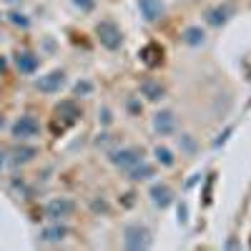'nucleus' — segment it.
<instances>
[{
  "label": "nucleus",
  "instance_id": "obj_2",
  "mask_svg": "<svg viewBox=\"0 0 251 251\" xmlns=\"http://www.w3.org/2000/svg\"><path fill=\"white\" fill-rule=\"evenodd\" d=\"M93 33H96V40L106 50H111V53L121 50V46H123V30H121V25L116 23V20H111V18L98 20Z\"/></svg>",
  "mask_w": 251,
  "mask_h": 251
},
{
  "label": "nucleus",
  "instance_id": "obj_3",
  "mask_svg": "<svg viewBox=\"0 0 251 251\" xmlns=\"http://www.w3.org/2000/svg\"><path fill=\"white\" fill-rule=\"evenodd\" d=\"M10 136L15 141H33L40 136V121L30 113H23V116H18L10 126Z\"/></svg>",
  "mask_w": 251,
  "mask_h": 251
},
{
  "label": "nucleus",
  "instance_id": "obj_19",
  "mask_svg": "<svg viewBox=\"0 0 251 251\" xmlns=\"http://www.w3.org/2000/svg\"><path fill=\"white\" fill-rule=\"evenodd\" d=\"M153 156H156V161L163 166V169H171V166L176 163L174 151H171V149H166V146H156V149H153Z\"/></svg>",
  "mask_w": 251,
  "mask_h": 251
},
{
  "label": "nucleus",
  "instance_id": "obj_11",
  "mask_svg": "<svg viewBox=\"0 0 251 251\" xmlns=\"http://www.w3.org/2000/svg\"><path fill=\"white\" fill-rule=\"evenodd\" d=\"M66 236H68V226L60 224V221H53V224H48L46 228H40L38 241H40V244H60Z\"/></svg>",
  "mask_w": 251,
  "mask_h": 251
},
{
  "label": "nucleus",
  "instance_id": "obj_4",
  "mask_svg": "<svg viewBox=\"0 0 251 251\" xmlns=\"http://www.w3.org/2000/svg\"><path fill=\"white\" fill-rule=\"evenodd\" d=\"M108 161L121 171H131L133 166H138L143 161V151L138 146H123V149H116L108 153Z\"/></svg>",
  "mask_w": 251,
  "mask_h": 251
},
{
  "label": "nucleus",
  "instance_id": "obj_6",
  "mask_svg": "<svg viewBox=\"0 0 251 251\" xmlns=\"http://www.w3.org/2000/svg\"><path fill=\"white\" fill-rule=\"evenodd\" d=\"M234 13H236L234 3H219V5L208 8V10L203 13V23H206L208 28H224L228 20L234 18Z\"/></svg>",
  "mask_w": 251,
  "mask_h": 251
},
{
  "label": "nucleus",
  "instance_id": "obj_15",
  "mask_svg": "<svg viewBox=\"0 0 251 251\" xmlns=\"http://www.w3.org/2000/svg\"><path fill=\"white\" fill-rule=\"evenodd\" d=\"M149 196H151L156 208H169L174 203V191H171V186H166V183H153Z\"/></svg>",
  "mask_w": 251,
  "mask_h": 251
},
{
  "label": "nucleus",
  "instance_id": "obj_12",
  "mask_svg": "<svg viewBox=\"0 0 251 251\" xmlns=\"http://www.w3.org/2000/svg\"><path fill=\"white\" fill-rule=\"evenodd\" d=\"M138 93L149 103H158V100L166 98V88L161 86V80H153V78H143L141 86H138Z\"/></svg>",
  "mask_w": 251,
  "mask_h": 251
},
{
  "label": "nucleus",
  "instance_id": "obj_14",
  "mask_svg": "<svg viewBox=\"0 0 251 251\" xmlns=\"http://www.w3.org/2000/svg\"><path fill=\"white\" fill-rule=\"evenodd\" d=\"M153 131L158 136H171L176 131V116H174V111H158L153 116Z\"/></svg>",
  "mask_w": 251,
  "mask_h": 251
},
{
  "label": "nucleus",
  "instance_id": "obj_17",
  "mask_svg": "<svg viewBox=\"0 0 251 251\" xmlns=\"http://www.w3.org/2000/svg\"><path fill=\"white\" fill-rule=\"evenodd\" d=\"M181 40H183L188 48H201L206 43V30L201 25H188V28H183Z\"/></svg>",
  "mask_w": 251,
  "mask_h": 251
},
{
  "label": "nucleus",
  "instance_id": "obj_9",
  "mask_svg": "<svg viewBox=\"0 0 251 251\" xmlns=\"http://www.w3.org/2000/svg\"><path fill=\"white\" fill-rule=\"evenodd\" d=\"M13 63H15L18 73L33 75V73H38V68H40V55H35L33 50H18V53L13 55Z\"/></svg>",
  "mask_w": 251,
  "mask_h": 251
},
{
  "label": "nucleus",
  "instance_id": "obj_23",
  "mask_svg": "<svg viewBox=\"0 0 251 251\" xmlns=\"http://www.w3.org/2000/svg\"><path fill=\"white\" fill-rule=\"evenodd\" d=\"M91 208H93L96 214H103V216H106V214L111 211V208H108V203L103 201V199H93V201H91Z\"/></svg>",
  "mask_w": 251,
  "mask_h": 251
},
{
  "label": "nucleus",
  "instance_id": "obj_13",
  "mask_svg": "<svg viewBox=\"0 0 251 251\" xmlns=\"http://www.w3.org/2000/svg\"><path fill=\"white\" fill-rule=\"evenodd\" d=\"M38 153H40L38 146H28L25 141H20V146H15V149L10 151V163L13 166H25V163L35 161Z\"/></svg>",
  "mask_w": 251,
  "mask_h": 251
},
{
  "label": "nucleus",
  "instance_id": "obj_18",
  "mask_svg": "<svg viewBox=\"0 0 251 251\" xmlns=\"http://www.w3.org/2000/svg\"><path fill=\"white\" fill-rule=\"evenodd\" d=\"M156 176V169H153V166L151 163H146V161H141L138 166H133V169L128 171V178L131 181H149V178H153Z\"/></svg>",
  "mask_w": 251,
  "mask_h": 251
},
{
  "label": "nucleus",
  "instance_id": "obj_5",
  "mask_svg": "<svg viewBox=\"0 0 251 251\" xmlns=\"http://www.w3.org/2000/svg\"><path fill=\"white\" fill-rule=\"evenodd\" d=\"M43 214L48 221H66L68 216L75 214V201L68 196H55L43 206Z\"/></svg>",
  "mask_w": 251,
  "mask_h": 251
},
{
  "label": "nucleus",
  "instance_id": "obj_16",
  "mask_svg": "<svg viewBox=\"0 0 251 251\" xmlns=\"http://www.w3.org/2000/svg\"><path fill=\"white\" fill-rule=\"evenodd\" d=\"M138 55H141V63H143L146 68H156V66H161V63H163V48L158 43L143 46Z\"/></svg>",
  "mask_w": 251,
  "mask_h": 251
},
{
  "label": "nucleus",
  "instance_id": "obj_24",
  "mask_svg": "<svg viewBox=\"0 0 251 251\" xmlns=\"http://www.w3.org/2000/svg\"><path fill=\"white\" fill-rule=\"evenodd\" d=\"M178 141H181V146L186 149V153H194V151H196V143H194V138L188 136V133H183V136H181Z\"/></svg>",
  "mask_w": 251,
  "mask_h": 251
},
{
  "label": "nucleus",
  "instance_id": "obj_1",
  "mask_svg": "<svg viewBox=\"0 0 251 251\" xmlns=\"http://www.w3.org/2000/svg\"><path fill=\"white\" fill-rule=\"evenodd\" d=\"M153 246V236H151V228L141 224V221H131L123 226V249L128 251H146Z\"/></svg>",
  "mask_w": 251,
  "mask_h": 251
},
{
  "label": "nucleus",
  "instance_id": "obj_10",
  "mask_svg": "<svg viewBox=\"0 0 251 251\" xmlns=\"http://www.w3.org/2000/svg\"><path fill=\"white\" fill-rule=\"evenodd\" d=\"M138 10L146 23H158L166 13V3L163 0H138Z\"/></svg>",
  "mask_w": 251,
  "mask_h": 251
},
{
  "label": "nucleus",
  "instance_id": "obj_8",
  "mask_svg": "<svg viewBox=\"0 0 251 251\" xmlns=\"http://www.w3.org/2000/svg\"><path fill=\"white\" fill-rule=\"evenodd\" d=\"M80 116H83V111H80V106L75 103V98H66V100H60L58 106H55V118L63 121V126L78 123Z\"/></svg>",
  "mask_w": 251,
  "mask_h": 251
},
{
  "label": "nucleus",
  "instance_id": "obj_27",
  "mask_svg": "<svg viewBox=\"0 0 251 251\" xmlns=\"http://www.w3.org/2000/svg\"><path fill=\"white\" fill-rule=\"evenodd\" d=\"M5 126H8V121H5V116H3V113H0V131H3Z\"/></svg>",
  "mask_w": 251,
  "mask_h": 251
},
{
  "label": "nucleus",
  "instance_id": "obj_22",
  "mask_svg": "<svg viewBox=\"0 0 251 251\" xmlns=\"http://www.w3.org/2000/svg\"><path fill=\"white\" fill-rule=\"evenodd\" d=\"M71 3H73L80 13H93V10H96V0H71Z\"/></svg>",
  "mask_w": 251,
  "mask_h": 251
},
{
  "label": "nucleus",
  "instance_id": "obj_21",
  "mask_svg": "<svg viewBox=\"0 0 251 251\" xmlns=\"http://www.w3.org/2000/svg\"><path fill=\"white\" fill-rule=\"evenodd\" d=\"M91 91H93V83L91 80H78L75 86H73V93L75 96H88Z\"/></svg>",
  "mask_w": 251,
  "mask_h": 251
},
{
  "label": "nucleus",
  "instance_id": "obj_20",
  "mask_svg": "<svg viewBox=\"0 0 251 251\" xmlns=\"http://www.w3.org/2000/svg\"><path fill=\"white\" fill-rule=\"evenodd\" d=\"M8 20H10L15 28H23V30L30 28V18H28L25 13H20V10H10V13H8Z\"/></svg>",
  "mask_w": 251,
  "mask_h": 251
},
{
  "label": "nucleus",
  "instance_id": "obj_28",
  "mask_svg": "<svg viewBox=\"0 0 251 251\" xmlns=\"http://www.w3.org/2000/svg\"><path fill=\"white\" fill-rule=\"evenodd\" d=\"M3 161H5V158H3V153H0V166H3Z\"/></svg>",
  "mask_w": 251,
  "mask_h": 251
},
{
  "label": "nucleus",
  "instance_id": "obj_25",
  "mask_svg": "<svg viewBox=\"0 0 251 251\" xmlns=\"http://www.w3.org/2000/svg\"><path fill=\"white\" fill-rule=\"evenodd\" d=\"M128 111H131V116H138V113H141V106H138V100H136V98L128 100Z\"/></svg>",
  "mask_w": 251,
  "mask_h": 251
},
{
  "label": "nucleus",
  "instance_id": "obj_26",
  "mask_svg": "<svg viewBox=\"0 0 251 251\" xmlns=\"http://www.w3.org/2000/svg\"><path fill=\"white\" fill-rule=\"evenodd\" d=\"M100 113H103V123H111V111L108 108H103Z\"/></svg>",
  "mask_w": 251,
  "mask_h": 251
},
{
  "label": "nucleus",
  "instance_id": "obj_7",
  "mask_svg": "<svg viewBox=\"0 0 251 251\" xmlns=\"http://www.w3.org/2000/svg\"><path fill=\"white\" fill-rule=\"evenodd\" d=\"M63 86H66V71H63V68H55V71H50V73H46V75H40V78L35 80V91L46 93V96L60 93Z\"/></svg>",
  "mask_w": 251,
  "mask_h": 251
}]
</instances>
